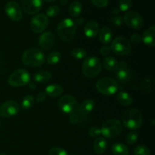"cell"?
Wrapping results in <instances>:
<instances>
[{
    "label": "cell",
    "instance_id": "6da1fadb",
    "mask_svg": "<svg viewBox=\"0 0 155 155\" xmlns=\"http://www.w3.org/2000/svg\"><path fill=\"white\" fill-rule=\"evenodd\" d=\"M22 62L26 66L38 68L42 66L45 60L44 53L38 48H30L25 51L21 58Z\"/></svg>",
    "mask_w": 155,
    "mask_h": 155
},
{
    "label": "cell",
    "instance_id": "7a4b0ae2",
    "mask_svg": "<svg viewBox=\"0 0 155 155\" xmlns=\"http://www.w3.org/2000/svg\"><path fill=\"white\" fill-rule=\"evenodd\" d=\"M123 124L129 130H139L142 125L143 117L140 110L136 108L127 110L123 115Z\"/></svg>",
    "mask_w": 155,
    "mask_h": 155
},
{
    "label": "cell",
    "instance_id": "3957f363",
    "mask_svg": "<svg viewBox=\"0 0 155 155\" xmlns=\"http://www.w3.org/2000/svg\"><path fill=\"white\" fill-rule=\"evenodd\" d=\"M77 25L70 18H65L60 22L57 28V33L61 40L70 42L75 37Z\"/></svg>",
    "mask_w": 155,
    "mask_h": 155
},
{
    "label": "cell",
    "instance_id": "277c9868",
    "mask_svg": "<svg viewBox=\"0 0 155 155\" xmlns=\"http://www.w3.org/2000/svg\"><path fill=\"white\" fill-rule=\"evenodd\" d=\"M102 64L99 59L95 56L86 58L82 64V71L85 77L93 78L100 74Z\"/></svg>",
    "mask_w": 155,
    "mask_h": 155
},
{
    "label": "cell",
    "instance_id": "5b68a950",
    "mask_svg": "<svg viewBox=\"0 0 155 155\" xmlns=\"http://www.w3.org/2000/svg\"><path fill=\"white\" fill-rule=\"evenodd\" d=\"M101 133L104 138L114 139L122 133L123 124L117 119L107 120L101 127Z\"/></svg>",
    "mask_w": 155,
    "mask_h": 155
},
{
    "label": "cell",
    "instance_id": "8992f818",
    "mask_svg": "<svg viewBox=\"0 0 155 155\" xmlns=\"http://www.w3.org/2000/svg\"><path fill=\"white\" fill-rule=\"evenodd\" d=\"M98 92L104 95L110 96L116 94L118 91V83L114 79L110 77H104L100 79L95 84Z\"/></svg>",
    "mask_w": 155,
    "mask_h": 155
},
{
    "label": "cell",
    "instance_id": "52a82bcc",
    "mask_svg": "<svg viewBox=\"0 0 155 155\" xmlns=\"http://www.w3.org/2000/svg\"><path fill=\"white\" fill-rule=\"evenodd\" d=\"M30 82V75L28 71L23 68L16 70L8 77V83L13 87L27 86Z\"/></svg>",
    "mask_w": 155,
    "mask_h": 155
},
{
    "label": "cell",
    "instance_id": "ba28073f",
    "mask_svg": "<svg viewBox=\"0 0 155 155\" xmlns=\"http://www.w3.org/2000/svg\"><path fill=\"white\" fill-rule=\"evenodd\" d=\"M110 49L118 55H128L132 50L130 40L124 36H117L111 42Z\"/></svg>",
    "mask_w": 155,
    "mask_h": 155
},
{
    "label": "cell",
    "instance_id": "9c48e42d",
    "mask_svg": "<svg viewBox=\"0 0 155 155\" xmlns=\"http://www.w3.org/2000/svg\"><path fill=\"white\" fill-rule=\"evenodd\" d=\"M77 104L78 103H77V99L71 95H66L64 96H62L59 99L58 103V108L63 113L67 114H71L75 112L77 108Z\"/></svg>",
    "mask_w": 155,
    "mask_h": 155
},
{
    "label": "cell",
    "instance_id": "30bf717a",
    "mask_svg": "<svg viewBox=\"0 0 155 155\" xmlns=\"http://www.w3.org/2000/svg\"><path fill=\"white\" fill-rule=\"evenodd\" d=\"M124 21L129 27L134 30H139L143 27V19L142 16L135 11H130L124 15Z\"/></svg>",
    "mask_w": 155,
    "mask_h": 155
},
{
    "label": "cell",
    "instance_id": "8fae6325",
    "mask_svg": "<svg viewBox=\"0 0 155 155\" xmlns=\"http://www.w3.org/2000/svg\"><path fill=\"white\" fill-rule=\"evenodd\" d=\"M48 25V17L43 14H38L32 18L30 21V28L35 33H42Z\"/></svg>",
    "mask_w": 155,
    "mask_h": 155
},
{
    "label": "cell",
    "instance_id": "7c38bea8",
    "mask_svg": "<svg viewBox=\"0 0 155 155\" xmlns=\"http://www.w3.org/2000/svg\"><path fill=\"white\" fill-rule=\"evenodd\" d=\"M5 12L11 20L18 22L22 19L23 13L21 7L15 1H10L5 6Z\"/></svg>",
    "mask_w": 155,
    "mask_h": 155
},
{
    "label": "cell",
    "instance_id": "4fadbf2b",
    "mask_svg": "<svg viewBox=\"0 0 155 155\" xmlns=\"http://www.w3.org/2000/svg\"><path fill=\"white\" fill-rule=\"evenodd\" d=\"M20 111V105L17 101L9 100L0 106V116L2 117H12Z\"/></svg>",
    "mask_w": 155,
    "mask_h": 155
},
{
    "label": "cell",
    "instance_id": "5bb4252c",
    "mask_svg": "<svg viewBox=\"0 0 155 155\" xmlns=\"http://www.w3.org/2000/svg\"><path fill=\"white\" fill-rule=\"evenodd\" d=\"M23 10L28 15H35L40 11L42 0H21Z\"/></svg>",
    "mask_w": 155,
    "mask_h": 155
},
{
    "label": "cell",
    "instance_id": "9a60e30c",
    "mask_svg": "<svg viewBox=\"0 0 155 155\" xmlns=\"http://www.w3.org/2000/svg\"><path fill=\"white\" fill-rule=\"evenodd\" d=\"M116 78L122 83H127L132 78V73L126 62H121L116 71Z\"/></svg>",
    "mask_w": 155,
    "mask_h": 155
},
{
    "label": "cell",
    "instance_id": "2e32d148",
    "mask_svg": "<svg viewBox=\"0 0 155 155\" xmlns=\"http://www.w3.org/2000/svg\"><path fill=\"white\" fill-rule=\"evenodd\" d=\"M55 43V37L51 32H45L39 38V45L43 49L49 50Z\"/></svg>",
    "mask_w": 155,
    "mask_h": 155
},
{
    "label": "cell",
    "instance_id": "e0dca14e",
    "mask_svg": "<svg viewBox=\"0 0 155 155\" xmlns=\"http://www.w3.org/2000/svg\"><path fill=\"white\" fill-rule=\"evenodd\" d=\"M142 40L148 47H154L155 45V27L152 25L147 29L142 36Z\"/></svg>",
    "mask_w": 155,
    "mask_h": 155
},
{
    "label": "cell",
    "instance_id": "ac0fdd59",
    "mask_svg": "<svg viewBox=\"0 0 155 155\" xmlns=\"http://www.w3.org/2000/svg\"><path fill=\"white\" fill-rule=\"evenodd\" d=\"M98 32H99V25L96 21H89L84 27V33L88 38H95L98 35Z\"/></svg>",
    "mask_w": 155,
    "mask_h": 155
},
{
    "label": "cell",
    "instance_id": "d6986e66",
    "mask_svg": "<svg viewBox=\"0 0 155 155\" xmlns=\"http://www.w3.org/2000/svg\"><path fill=\"white\" fill-rule=\"evenodd\" d=\"M64 89L61 85L56 84V83H53V84L48 85L46 88H45V93L46 95L49 97H52V98H57V97L61 96L63 94Z\"/></svg>",
    "mask_w": 155,
    "mask_h": 155
},
{
    "label": "cell",
    "instance_id": "ffe728a7",
    "mask_svg": "<svg viewBox=\"0 0 155 155\" xmlns=\"http://www.w3.org/2000/svg\"><path fill=\"white\" fill-rule=\"evenodd\" d=\"M95 106V103L92 99L85 100L80 104V107H79V114L80 115H83V116L89 114V113H91L93 110Z\"/></svg>",
    "mask_w": 155,
    "mask_h": 155
},
{
    "label": "cell",
    "instance_id": "44dd1931",
    "mask_svg": "<svg viewBox=\"0 0 155 155\" xmlns=\"http://www.w3.org/2000/svg\"><path fill=\"white\" fill-rule=\"evenodd\" d=\"M99 40L102 44H108L112 41L113 33L108 27H103L99 30Z\"/></svg>",
    "mask_w": 155,
    "mask_h": 155
},
{
    "label": "cell",
    "instance_id": "7402d4cb",
    "mask_svg": "<svg viewBox=\"0 0 155 155\" xmlns=\"http://www.w3.org/2000/svg\"><path fill=\"white\" fill-rule=\"evenodd\" d=\"M107 143L104 137H98L93 143V150L96 154H101L107 149Z\"/></svg>",
    "mask_w": 155,
    "mask_h": 155
},
{
    "label": "cell",
    "instance_id": "603a6c76",
    "mask_svg": "<svg viewBox=\"0 0 155 155\" xmlns=\"http://www.w3.org/2000/svg\"><path fill=\"white\" fill-rule=\"evenodd\" d=\"M51 78H52V75L51 73L45 71H39L33 75V80L38 83H48L51 80Z\"/></svg>",
    "mask_w": 155,
    "mask_h": 155
},
{
    "label": "cell",
    "instance_id": "cb8c5ba5",
    "mask_svg": "<svg viewBox=\"0 0 155 155\" xmlns=\"http://www.w3.org/2000/svg\"><path fill=\"white\" fill-rule=\"evenodd\" d=\"M103 65H104V68L107 69L109 71H116L117 70L118 66H119V63L117 61L116 58L113 57H106L104 59V61H103Z\"/></svg>",
    "mask_w": 155,
    "mask_h": 155
},
{
    "label": "cell",
    "instance_id": "d4e9b609",
    "mask_svg": "<svg viewBox=\"0 0 155 155\" xmlns=\"http://www.w3.org/2000/svg\"><path fill=\"white\" fill-rule=\"evenodd\" d=\"M111 151L114 155H128L130 153L128 147L124 144L119 142L114 143L112 145Z\"/></svg>",
    "mask_w": 155,
    "mask_h": 155
},
{
    "label": "cell",
    "instance_id": "484cf974",
    "mask_svg": "<svg viewBox=\"0 0 155 155\" xmlns=\"http://www.w3.org/2000/svg\"><path fill=\"white\" fill-rule=\"evenodd\" d=\"M83 11V5L79 1H74L69 7V14L73 18H77Z\"/></svg>",
    "mask_w": 155,
    "mask_h": 155
},
{
    "label": "cell",
    "instance_id": "4316f807",
    "mask_svg": "<svg viewBox=\"0 0 155 155\" xmlns=\"http://www.w3.org/2000/svg\"><path fill=\"white\" fill-rule=\"evenodd\" d=\"M118 102L123 106H130L133 103V98L131 95L125 92H120L117 96Z\"/></svg>",
    "mask_w": 155,
    "mask_h": 155
},
{
    "label": "cell",
    "instance_id": "83f0119b",
    "mask_svg": "<svg viewBox=\"0 0 155 155\" xmlns=\"http://www.w3.org/2000/svg\"><path fill=\"white\" fill-rule=\"evenodd\" d=\"M61 58V56L59 51H52V52L49 53L47 56V63L50 65H55L60 61Z\"/></svg>",
    "mask_w": 155,
    "mask_h": 155
},
{
    "label": "cell",
    "instance_id": "f1b7e54d",
    "mask_svg": "<svg viewBox=\"0 0 155 155\" xmlns=\"http://www.w3.org/2000/svg\"><path fill=\"white\" fill-rule=\"evenodd\" d=\"M34 97L32 95H27L24 97L21 101V107L24 110H29L34 104Z\"/></svg>",
    "mask_w": 155,
    "mask_h": 155
},
{
    "label": "cell",
    "instance_id": "f546056e",
    "mask_svg": "<svg viewBox=\"0 0 155 155\" xmlns=\"http://www.w3.org/2000/svg\"><path fill=\"white\" fill-rule=\"evenodd\" d=\"M71 54L72 57L77 60H81V59L85 58L87 55V52L86 50L82 48H74V49H72Z\"/></svg>",
    "mask_w": 155,
    "mask_h": 155
},
{
    "label": "cell",
    "instance_id": "4dcf8cb0",
    "mask_svg": "<svg viewBox=\"0 0 155 155\" xmlns=\"http://www.w3.org/2000/svg\"><path fill=\"white\" fill-rule=\"evenodd\" d=\"M135 155H151V151L145 145H138L134 149Z\"/></svg>",
    "mask_w": 155,
    "mask_h": 155
},
{
    "label": "cell",
    "instance_id": "1f68e13d",
    "mask_svg": "<svg viewBox=\"0 0 155 155\" xmlns=\"http://www.w3.org/2000/svg\"><path fill=\"white\" fill-rule=\"evenodd\" d=\"M138 137H139V135L136 132L133 131L131 133H129L126 136V142H127V145H134L137 142Z\"/></svg>",
    "mask_w": 155,
    "mask_h": 155
},
{
    "label": "cell",
    "instance_id": "d6a6232c",
    "mask_svg": "<svg viewBox=\"0 0 155 155\" xmlns=\"http://www.w3.org/2000/svg\"><path fill=\"white\" fill-rule=\"evenodd\" d=\"M60 12V8L57 5H52L48 8L46 11V16L48 18H54Z\"/></svg>",
    "mask_w": 155,
    "mask_h": 155
},
{
    "label": "cell",
    "instance_id": "836d02e7",
    "mask_svg": "<svg viewBox=\"0 0 155 155\" xmlns=\"http://www.w3.org/2000/svg\"><path fill=\"white\" fill-rule=\"evenodd\" d=\"M132 0H120L119 9L121 12H127L132 7Z\"/></svg>",
    "mask_w": 155,
    "mask_h": 155
},
{
    "label": "cell",
    "instance_id": "e575fe53",
    "mask_svg": "<svg viewBox=\"0 0 155 155\" xmlns=\"http://www.w3.org/2000/svg\"><path fill=\"white\" fill-rule=\"evenodd\" d=\"M49 155H68L65 149L59 147H54L49 151Z\"/></svg>",
    "mask_w": 155,
    "mask_h": 155
},
{
    "label": "cell",
    "instance_id": "d590c367",
    "mask_svg": "<svg viewBox=\"0 0 155 155\" xmlns=\"http://www.w3.org/2000/svg\"><path fill=\"white\" fill-rule=\"evenodd\" d=\"M101 129L98 127H92L89 130V135L93 138H98L101 135Z\"/></svg>",
    "mask_w": 155,
    "mask_h": 155
},
{
    "label": "cell",
    "instance_id": "8d00e7d4",
    "mask_svg": "<svg viewBox=\"0 0 155 155\" xmlns=\"http://www.w3.org/2000/svg\"><path fill=\"white\" fill-rule=\"evenodd\" d=\"M110 23H111L112 24H114V26L120 27V26L122 25L124 19L122 18V17L116 15V16H114V17H112V18H110Z\"/></svg>",
    "mask_w": 155,
    "mask_h": 155
},
{
    "label": "cell",
    "instance_id": "74e56055",
    "mask_svg": "<svg viewBox=\"0 0 155 155\" xmlns=\"http://www.w3.org/2000/svg\"><path fill=\"white\" fill-rule=\"evenodd\" d=\"M91 2L94 5L100 8L106 7L108 4V0H91Z\"/></svg>",
    "mask_w": 155,
    "mask_h": 155
},
{
    "label": "cell",
    "instance_id": "f35d334b",
    "mask_svg": "<svg viewBox=\"0 0 155 155\" xmlns=\"http://www.w3.org/2000/svg\"><path fill=\"white\" fill-rule=\"evenodd\" d=\"M142 89H144L145 90L150 91L151 90V86H152V84H151V81L149 79H145L143 80L142 83Z\"/></svg>",
    "mask_w": 155,
    "mask_h": 155
},
{
    "label": "cell",
    "instance_id": "ab89813d",
    "mask_svg": "<svg viewBox=\"0 0 155 155\" xmlns=\"http://www.w3.org/2000/svg\"><path fill=\"white\" fill-rule=\"evenodd\" d=\"M130 42L133 43H140L142 42V36L139 33H135L130 37Z\"/></svg>",
    "mask_w": 155,
    "mask_h": 155
},
{
    "label": "cell",
    "instance_id": "60d3db41",
    "mask_svg": "<svg viewBox=\"0 0 155 155\" xmlns=\"http://www.w3.org/2000/svg\"><path fill=\"white\" fill-rule=\"evenodd\" d=\"M79 121V116L78 114H76V111L74 113L71 114V116H70V122L73 124H77Z\"/></svg>",
    "mask_w": 155,
    "mask_h": 155
},
{
    "label": "cell",
    "instance_id": "b9f144b4",
    "mask_svg": "<svg viewBox=\"0 0 155 155\" xmlns=\"http://www.w3.org/2000/svg\"><path fill=\"white\" fill-rule=\"evenodd\" d=\"M46 96L47 95L45 92H39V93L37 94L35 100H36V102H42L45 99Z\"/></svg>",
    "mask_w": 155,
    "mask_h": 155
},
{
    "label": "cell",
    "instance_id": "7bdbcfd3",
    "mask_svg": "<svg viewBox=\"0 0 155 155\" xmlns=\"http://www.w3.org/2000/svg\"><path fill=\"white\" fill-rule=\"evenodd\" d=\"M110 51H111V49H110V47L109 46H103L100 49V53L102 55H107L110 54Z\"/></svg>",
    "mask_w": 155,
    "mask_h": 155
},
{
    "label": "cell",
    "instance_id": "ee69618b",
    "mask_svg": "<svg viewBox=\"0 0 155 155\" xmlns=\"http://www.w3.org/2000/svg\"><path fill=\"white\" fill-rule=\"evenodd\" d=\"M83 19L81 18H78L77 20H76V21L74 23H75V24H78V25H82V24H83Z\"/></svg>",
    "mask_w": 155,
    "mask_h": 155
},
{
    "label": "cell",
    "instance_id": "f6af8a7d",
    "mask_svg": "<svg viewBox=\"0 0 155 155\" xmlns=\"http://www.w3.org/2000/svg\"><path fill=\"white\" fill-rule=\"evenodd\" d=\"M112 13H113V15H114L115 16H116V15H118L120 13V9L117 8H115L112 11Z\"/></svg>",
    "mask_w": 155,
    "mask_h": 155
},
{
    "label": "cell",
    "instance_id": "bcb514c9",
    "mask_svg": "<svg viewBox=\"0 0 155 155\" xmlns=\"http://www.w3.org/2000/svg\"><path fill=\"white\" fill-rule=\"evenodd\" d=\"M44 1L46 2L51 3V2H55L56 0H44Z\"/></svg>",
    "mask_w": 155,
    "mask_h": 155
},
{
    "label": "cell",
    "instance_id": "7dc6e473",
    "mask_svg": "<svg viewBox=\"0 0 155 155\" xmlns=\"http://www.w3.org/2000/svg\"><path fill=\"white\" fill-rule=\"evenodd\" d=\"M0 155H7L5 153H0Z\"/></svg>",
    "mask_w": 155,
    "mask_h": 155
},
{
    "label": "cell",
    "instance_id": "c3c4849f",
    "mask_svg": "<svg viewBox=\"0 0 155 155\" xmlns=\"http://www.w3.org/2000/svg\"><path fill=\"white\" fill-rule=\"evenodd\" d=\"M0 125H1V121H0Z\"/></svg>",
    "mask_w": 155,
    "mask_h": 155
}]
</instances>
